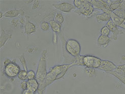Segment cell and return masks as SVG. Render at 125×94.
<instances>
[{
	"label": "cell",
	"instance_id": "7402d4cb",
	"mask_svg": "<svg viewBox=\"0 0 125 94\" xmlns=\"http://www.w3.org/2000/svg\"><path fill=\"white\" fill-rule=\"evenodd\" d=\"M53 21L60 23V24H62L64 22L65 20H64V18L63 16H62V13H60V12H58L56 13V14L54 15Z\"/></svg>",
	"mask_w": 125,
	"mask_h": 94
},
{
	"label": "cell",
	"instance_id": "f35d334b",
	"mask_svg": "<svg viewBox=\"0 0 125 94\" xmlns=\"http://www.w3.org/2000/svg\"><path fill=\"white\" fill-rule=\"evenodd\" d=\"M3 16H4V14H3L2 12H0V18L1 19Z\"/></svg>",
	"mask_w": 125,
	"mask_h": 94
},
{
	"label": "cell",
	"instance_id": "7a4b0ae2",
	"mask_svg": "<svg viewBox=\"0 0 125 94\" xmlns=\"http://www.w3.org/2000/svg\"><path fill=\"white\" fill-rule=\"evenodd\" d=\"M74 66L71 64H62L61 65L55 66L47 73L46 78L44 83L45 88L51 84L55 80L61 79L65 76L69 68Z\"/></svg>",
	"mask_w": 125,
	"mask_h": 94
},
{
	"label": "cell",
	"instance_id": "cb8c5ba5",
	"mask_svg": "<svg viewBox=\"0 0 125 94\" xmlns=\"http://www.w3.org/2000/svg\"><path fill=\"white\" fill-rule=\"evenodd\" d=\"M113 12L118 17L123 18L124 20H125V11L121 8L120 7Z\"/></svg>",
	"mask_w": 125,
	"mask_h": 94
},
{
	"label": "cell",
	"instance_id": "60d3db41",
	"mask_svg": "<svg viewBox=\"0 0 125 94\" xmlns=\"http://www.w3.org/2000/svg\"></svg>",
	"mask_w": 125,
	"mask_h": 94
},
{
	"label": "cell",
	"instance_id": "9c48e42d",
	"mask_svg": "<svg viewBox=\"0 0 125 94\" xmlns=\"http://www.w3.org/2000/svg\"><path fill=\"white\" fill-rule=\"evenodd\" d=\"M116 67L117 66L112 62L107 60H102L100 65L98 69L107 73L114 71Z\"/></svg>",
	"mask_w": 125,
	"mask_h": 94
},
{
	"label": "cell",
	"instance_id": "6da1fadb",
	"mask_svg": "<svg viewBox=\"0 0 125 94\" xmlns=\"http://www.w3.org/2000/svg\"><path fill=\"white\" fill-rule=\"evenodd\" d=\"M47 54V50H44L42 51L36 73L35 79L38 81L39 85L38 90L37 91L39 94H44V91L45 89L44 83L47 74L46 70Z\"/></svg>",
	"mask_w": 125,
	"mask_h": 94
},
{
	"label": "cell",
	"instance_id": "ba28073f",
	"mask_svg": "<svg viewBox=\"0 0 125 94\" xmlns=\"http://www.w3.org/2000/svg\"><path fill=\"white\" fill-rule=\"evenodd\" d=\"M52 6L55 9L67 13H70L72 10L76 9L74 5L67 2H63L60 4H53Z\"/></svg>",
	"mask_w": 125,
	"mask_h": 94
},
{
	"label": "cell",
	"instance_id": "4dcf8cb0",
	"mask_svg": "<svg viewBox=\"0 0 125 94\" xmlns=\"http://www.w3.org/2000/svg\"><path fill=\"white\" fill-rule=\"evenodd\" d=\"M36 78V74L33 70H30L28 72V80L33 79Z\"/></svg>",
	"mask_w": 125,
	"mask_h": 94
},
{
	"label": "cell",
	"instance_id": "52a82bcc",
	"mask_svg": "<svg viewBox=\"0 0 125 94\" xmlns=\"http://www.w3.org/2000/svg\"><path fill=\"white\" fill-rule=\"evenodd\" d=\"M106 26L109 29L110 32L112 33V39H113L114 40H116L117 39L118 35H123L124 34L123 31L121 30H120L119 28H118V27L111 20L107 22Z\"/></svg>",
	"mask_w": 125,
	"mask_h": 94
},
{
	"label": "cell",
	"instance_id": "ffe728a7",
	"mask_svg": "<svg viewBox=\"0 0 125 94\" xmlns=\"http://www.w3.org/2000/svg\"><path fill=\"white\" fill-rule=\"evenodd\" d=\"M49 23L50 26H51V29H52V30L55 33L59 34L62 32L61 31V24L53 20L50 21Z\"/></svg>",
	"mask_w": 125,
	"mask_h": 94
},
{
	"label": "cell",
	"instance_id": "83f0119b",
	"mask_svg": "<svg viewBox=\"0 0 125 94\" xmlns=\"http://www.w3.org/2000/svg\"><path fill=\"white\" fill-rule=\"evenodd\" d=\"M86 1L84 0H80V1H77V0H74L73 3L76 9H79L86 3Z\"/></svg>",
	"mask_w": 125,
	"mask_h": 94
},
{
	"label": "cell",
	"instance_id": "8992f818",
	"mask_svg": "<svg viewBox=\"0 0 125 94\" xmlns=\"http://www.w3.org/2000/svg\"><path fill=\"white\" fill-rule=\"evenodd\" d=\"M88 1L93 5L94 8L95 9L101 10L103 12H105V13H107L109 14H110V13L112 12L109 10V4L107 2V1H95V0Z\"/></svg>",
	"mask_w": 125,
	"mask_h": 94
},
{
	"label": "cell",
	"instance_id": "d6986e66",
	"mask_svg": "<svg viewBox=\"0 0 125 94\" xmlns=\"http://www.w3.org/2000/svg\"><path fill=\"white\" fill-rule=\"evenodd\" d=\"M106 73L108 74L109 75H111L112 76H115L118 80H120L123 84H124L125 85V74L117 72L115 71H112Z\"/></svg>",
	"mask_w": 125,
	"mask_h": 94
},
{
	"label": "cell",
	"instance_id": "277c9868",
	"mask_svg": "<svg viewBox=\"0 0 125 94\" xmlns=\"http://www.w3.org/2000/svg\"><path fill=\"white\" fill-rule=\"evenodd\" d=\"M15 60L12 61L10 64L5 67L4 72L7 76L10 78H13L18 76L21 71L20 67L15 63Z\"/></svg>",
	"mask_w": 125,
	"mask_h": 94
},
{
	"label": "cell",
	"instance_id": "9a60e30c",
	"mask_svg": "<svg viewBox=\"0 0 125 94\" xmlns=\"http://www.w3.org/2000/svg\"><path fill=\"white\" fill-rule=\"evenodd\" d=\"M12 38V35L9 33H6L5 31L3 29H1V37H0V47L1 48L5 45L7 41Z\"/></svg>",
	"mask_w": 125,
	"mask_h": 94
},
{
	"label": "cell",
	"instance_id": "74e56055",
	"mask_svg": "<svg viewBox=\"0 0 125 94\" xmlns=\"http://www.w3.org/2000/svg\"><path fill=\"white\" fill-rule=\"evenodd\" d=\"M117 67L120 68H122V69H125V64L122 65H120V66H118Z\"/></svg>",
	"mask_w": 125,
	"mask_h": 94
},
{
	"label": "cell",
	"instance_id": "d6a6232c",
	"mask_svg": "<svg viewBox=\"0 0 125 94\" xmlns=\"http://www.w3.org/2000/svg\"><path fill=\"white\" fill-rule=\"evenodd\" d=\"M40 4V1H34L32 5V9H36L39 7Z\"/></svg>",
	"mask_w": 125,
	"mask_h": 94
},
{
	"label": "cell",
	"instance_id": "e0dca14e",
	"mask_svg": "<svg viewBox=\"0 0 125 94\" xmlns=\"http://www.w3.org/2000/svg\"><path fill=\"white\" fill-rule=\"evenodd\" d=\"M96 20L99 23H102L104 22H108L111 20L110 15L108 13L103 12L102 13L96 15Z\"/></svg>",
	"mask_w": 125,
	"mask_h": 94
},
{
	"label": "cell",
	"instance_id": "1f68e13d",
	"mask_svg": "<svg viewBox=\"0 0 125 94\" xmlns=\"http://www.w3.org/2000/svg\"><path fill=\"white\" fill-rule=\"evenodd\" d=\"M21 89L23 91L27 89V81L23 80L21 84Z\"/></svg>",
	"mask_w": 125,
	"mask_h": 94
},
{
	"label": "cell",
	"instance_id": "5b68a950",
	"mask_svg": "<svg viewBox=\"0 0 125 94\" xmlns=\"http://www.w3.org/2000/svg\"><path fill=\"white\" fill-rule=\"evenodd\" d=\"M94 9L93 5L88 1H86V3L82 7L79 9H75L74 12L78 15H83L85 17H89L92 16Z\"/></svg>",
	"mask_w": 125,
	"mask_h": 94
},
{
	"label": "cell",
	"instance_id": "7c38bea8",
	"mask_svg": "<svg viewBox=\"0 0 125 94\" xmlns=\"http://www.w3.org/2000/svg\"><path fill=\"white\" fill-rule=\"evenodd\" d=\"M111 20L114 22V23L118 27H120L123 29L125 30V20L123 18H121L116 16L113 12L110 13Z\"/></svg>",
	"mask_w": 125,
	"mask_h": 94
},
{
	"label": "cell",
	"instance_id": "2e32d148",
	"mask_svg": "<svg viewBox=\"0 0 125 94\" xmlns=\"http://www.w3.org/2000/svg\"><path fill=\"white\" fill-rule=\"evenodd\" d=\"M67 43L76 52L78 55H80L81 52V46L77 40L72 39H69L68 41H67Z\"/></svg>",
	"mask_w": 125,
	"mask_h": 94
},
{
	"label": "cell",
	"instance_id": "ab89813d",
	"mask_svg": "<svg viewBox=\"0 0 125 94\" xmlns=\"http://www.w3.org/2000/svg\"><path fill=\"white\" fill-rule=\"evenodd\" d=\"M26 3H32V2H34V1H27V2H25Z\"/></svg>",
	"mask_w": 125,
	"mask_h": 94
},
{
	"label": "cell",
	"instance_id": "e575fe53",
	"mask_svg": "<svg viewBox=\"0 0 125 94\" xmlns=\"http://www.w3.org/2000/svg\"><path fill=\"white\" fill-rule=\"evenodd\" d=\"M12 62V61H11L8 58H6L4 62V65L5 67H6V66H7L8 65H9V64H10Z\"/></svg>",
	"mask_w": 125,
	"mask_h": 94
},
{
	"label": "cell",
	"instance_id": "4316f807",
	"mask_svg": "<svg viewBox=\"0 0 125 94\" xmlns=\"http://www.w3.org/2000/svg\"><path fill=\"white\" fill-rule=\"evenodd\" d=\"M19 60L21 61V63L22 65V67L23 68V70L28 71V67L27 65L26 60L25 59L24 55L23 54H21V56H19Z\"/></svg>",
	"mask_w": 125,
	"mask_h": 94
},
{
	"label": "cell",
	"instance_id": "4fadbf2b",
	"mask_svg": "<svg viewBox=\"0 0 125 94\" xmlns=\"http://www.w3.org/2000/svg\"><path fill=\"white\" fill-rule=\"evenodd\" d=\"M111 41V38L109 36L100 35L97 39V44L99 47H106Z\"/></svg>",
	"mask_w": 125,
	"mask_h": 94
},
{
	"label": "cell",
	"instance_id": "d590c367",
	"mask_svg": "<svg viewBox=\"0 0 125 94\" xmlns=\"http://www.w3.org/2000/svg\"><path fill=\"white\" fill-rule=\"evenodd\" d=\"M21 94H34V93L29 89H26L22 91Z\"/></svg>",
	"mask_w": 125,
	"mask_h": 94
},
{
	"label": "cell",
	"instance_id": "8d00e7d4",
	"mask_svg": "<svg viewBox=\"0 0 125 94\" xmlns=\"http://www.w3.org/2000/svg\"><path fill=\"white\" fill-rule=\"evenodd\" d=\"M120 8L125 11V1H123L121 5Z\"/></svg>",
	"mask_w": 125,
	"mask_h": 94
},
{
	"label": "cell",
	"instance_id": "8fae6325",
	"mask_svg": "<svg viewBox=\"0 0 125 94\" xmlns=\"http://www.w3.org/2000/svg\"><path fill=\"white\" fill-rule=\"evenodd\" d=\"M24 32L29 35L36 32V27L35 25L29 20V17H27L26 22L24 24Z\"/></svg>",
	"mask_w": 125,
	"mask_h": 94
},
{
	"label": "cell",
	"instance_id": "5bb4252c",
	"mask_svg": "<svg viewBox=\"0 0 125 94\" xmlns=\"http://www.w3.org/2000/svg\"><path fill=\"white\" fill-rule=\"evenodd\" d=\"M39 84L36 79L28 80L27 81V89L35 93L38 91L39 88Z\"/></svg>",
	"mask_w": 125,
	"mask_h": 94
},
{
	"label": "cell",
	"instance_id": "3957f363",
	"mask_svg": "<svg viewBox=\"0 0 125 94\" xmlns=\"http://www.w3.org/2000/svg\"><path fill=\"white\" fill-rule=\"evenodd\" d=\"M102 61V60L96 56L87 55H84L83 62L84 66L86 67L98 69Z\"/></svg>",
	"mask_w": 125,
	"mask_h": 94
},
{
	"label": "cell",
	"instance_id": "603a6c76",
	"mask_svg": "<svg viewBox=\"0 0 125 94\" xmlns=\"http://www.w3.org/2000/svg\"><path fill=\"white\" fill-rule=\"evenodd\" d=\"M65 49H66V52L69 54H70L71 55L74 56V57H76V56H77L79 55H78L76 52L74 51V50L67 43V41H66V43L65 44Z\"/></svg>",
	"mask_w": 125,
	"mask_h": 94
},
{
	"label": "cell",
	"instance_id": "484cf974",
	"mask_svg": "<svg viewBox=\"0 0 125 94\" xmlns=\"http://www.w3.org/2000/svg\"><path fill=\"white\" fill-rule=\"evenodd\" d=\"M40 29L43 31H48L50 29V24L47 21H42L40 23Z\"/></svg>",
	"mask_w": 125,
	"mask_h": 94
},
{
	"label": "cell",
	"instance_id": "836d02e7",
	"mask_svg": "<svg viewBox=\"0 0 125 94\" xmlns=\"http://www.w3.org/2000/svg\"><path fill=\"white\" fill-rule=\"evenodd\" d=\"M115 71H116L117 72H120V73H123V74H125V69H122V68H120L117 67L115 69V70H114Z\"/></svg>",
	"mask_w": 125,
	"mask_h": 94
},
{
	"label": "cell",
	"instance_id": "f1b7e54d",
	"mask_svg": "<svg viewBox=\"0 0 125 94\" xmlns=\"http://www.w3.org/2000/svg\"><path fill=\"white\" fill-rule=\"evenodd\" d=\"M100 32H101V35L108 36L110 34V31L107 27L104 26L101 29Z\"/></svg>",
	"mask_w": 125,
	"mask_h": 94
},
{
	"label": "cell",
	"instance_id": "ac0fdd59",
	"mask_svg": "<svg viewBox=\"0 0 125 94\" xmlns=\"http://www.w3.org/2000/svg\"><path fill=\"white\" fill-rule=\"evenodd\" d=\"M123 1L118 0V1H107L109 3V8L111 12H114L115 10L119 8Z\"/></svg>",
	"mask_w": 125,
	"mask_h": 94
},
{
	"label": "cell",
	"instance_id": "44dd1931",
	"mask_svg": "<svg viewBox=\"0 0 125 94\" xmlns=\"http://www.w3.org/2000/svg\"><path fill=\"white\" fill-rule=\"evenodd\" d=\"M84 72L87 76L90 77H96L97 75V73L95 69V68L85 67Z\"/></svg>",
	"mask_w": 125,
	"mask_h": 94
},
{
	"label": "cell",
	"instance_id": "f546056e",
	"mask_svg": "<svg viewBox=\"0 0 125 94\" xmlns=\"http://www.w3.org/2000/svg\"><path fill=\"white\" fill-rule=\"evenodd\" d=\"M20 23V20L18 19H13L11 21V25L12 27L14 28H16L19 27Z\"/></svg>",
	"mask_w": 125,
	"mask_h": 94
},
{
	"label": "cell",
	"instance_id": "d4e9b609",
	"mask_svg": "<svg viewBox=\"0 0 125 94\" xmlns=\"http://www.w3.org/2000/svg\"><path fill=\"white\" fill-rule=\"evenodd\" d=\"M28 72L24 70H21L18 75V78L22 81L26 80L28 79Z\"/></svg>",
	"mask_w": 125,
	"mask_h": 94
},
{
	"label": "cell",
	"instance_id": "30bf717a",
	"mask_svg": "<svg viewBox=\"0 0 125 94\" xmlns=\"http://www.w3.org/2000/svg\"><path fill=\"white\" fill-rule=\"evenodd\" d=\"M24 15V11L21 9H11L6 11L4 14V17L7 18H15L17 17L19 15L23 16Z\"/></svg>",
	"mask_w": 125,
	"mask_h": 94
}]
</instances>
